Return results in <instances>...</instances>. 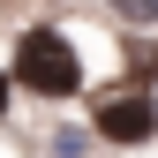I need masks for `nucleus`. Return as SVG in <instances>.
<instances>
[{
	"label": "nucleus",
	"instance_id": "nucleus-1",
	"mask_svg": "<svg viewBox=\"0 0 158 158\" xmlns=\"http://www.w3.org/2000/svg\"><path fill=\"white\" fill-rule=\"evenodd\" d=\"M15 83L38 90V98H75L83 90V60H75V45L60 30H23V45H15Z\"/></svg>",
	"mask_w": 158,
	"mask_h": 158
},
{
	"label": "nucleus",
	"instance_id": "nucleus-2",
	"mask_svg": "<svg viewBox=\"0 0 158 158\" xmlns=\"http://www.w3.org/2000/svg\"><path fill=\"white\" fill-rule=\"evenodd\" d=\"M98 135H106V143H151V135H158V106H151V90H121V98H106V106H98Z\"/></svg>",
	"mask_w": 158,
	"mask_h": 158
},
{
	"label": "nucleus",
	"instance_id": "nucleus-3",
	"mask_svg": "<svg viewBox=\"0 0 158 158\" xmlns=\"http://www.w3.org/2000/svg\"><path fill=\"white\" fill-rule=\"evenodd\" d=\"M113 15H128V23H158V0H113Z\"/></svg>",
	"mask_w": 158,
	"mask_h": 158
},
{
	"label": "nucleus",
	"instance_id": "nucleus-4",
	"mask_svg": "<svg viewBox=\"0 0 158 158\" xmlns=\"http://www.w3.org/2000/svg\"><path fill=\"white\" fill-rule=\"evenodd\" d=\"M0 113H8V75H0Z\"/></svg>",
	"mask_w": 158,
	"mask_h": 158
}]
</instances>
